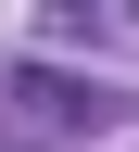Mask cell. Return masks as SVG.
I'll return each instance as SVG.
<instances>
[{"label": "cell", "mask_w": 139, "mask_h": 152, "mask_svg": "<svg viewBox=\"0 0 139 152\" xmlns=\"http://www.w3.org/2000/svg\"><path fill=\"white\" fill-rule=\"evenodd\" d=\"M51 26L63 38H89V26L101 38H139V0H51Z\"/></svg>", "instance_id": "cell-2"}, {"label": "cell", "mask_w": 139, "mask_h": 152, "mask_svg": "<svg viewBox=\"0 0 139 152\" xmlns=\"http://www.w3.org/2000/svg\"><path fill=\"white\" fill-rule=\"evenodd\" d=\"M101 89H89V76H63V64H13L0 76V127H13V140H76V127H101Z\"/></svg>", "instance_id": "cell-1"}]
</instances>
